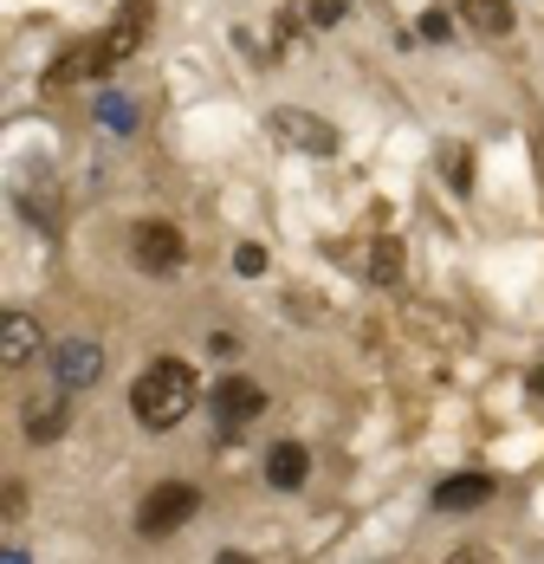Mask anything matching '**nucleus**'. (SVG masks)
<instances>
[{"instance_id":"dca6fc26","label":"nucleus","mask_w":544,"mask_h":564,"mask_svg":"<svg viewBox=\"0 0 544 564\" xmlns=\"http://www.w3.org/2000/svg\"><path fill=\"white\" fill-rule=\"evenodd\" d=\"M260 267H266V253H260V247H233V273H247V280H253Z\"/></svg>"},{"instance_id":"f8f14e48","label":"nucleus","mask_w":544,"mask_h":564,"mask_svg":"<svg viewBox=\"0 0 544 564\" xmlns=\"http://www.w3.org/2000/svg\"><path fill=\"white\" fill-rule=\"evenodd\" d=\"M454 13H460L474 33H487V40H505V33H512V0H454Z\"/></svg>"},{"instance_id":"7ed1b4c3","label":"nucleus","mask_w":544,"mask_h":564,"mask_svg":"<svg viewBox=\"0 0 544 564\" xmlns=\"http://www.w3.org/2000/svg\"><path fill=\"white\" fill-rule=\"evenodd\" d=\"M266 130L285 143V150H298V156H337V123H325V117L298 111V105H279V111L266 117Z\"/></svg>"},{"instance_id":"4468645a","label":"nucleus","mask_w":544,"mask_h":564,"mask_svg":"<svg viewBox=\"0 0 544 564\" xmlns=\"http://www.w3.org/2000/svg\"><path fill=\"white\" fill-rule=\"evenodd\" d=\"M370 253H377L370 267H377V280H382V285H395V280H402V247H395V240H377Z\"/></svg>"},{"instance_id":"f3484780","label":"nucleus","mask_w":544,"mask_h":564,"mask_svg":"<svg viewBox=\"0 0 544 564\" xmlns=\"http://www.w3.org/2000/svg\"><path fill=\"white\" fill-rule=\"evenodd\" d=\"M98 117H105V123H117V130H130V105H117V98H105V105H98Z\"/></svg>"},{"instance_id":"aec40b11","label":"nucleus","mask_w":544,"mask_h":564,"mask_svg":"<svg viewBox=\"0 0 544 564\" xmlns=\"http://www.w3.org/2000/svg\"><path fill=\"white\" fill-rule=\"evenodd\" d=\"M215 564H253V558H247V552H220Z\"/></svg>"},{"instance_id":"f03ea898","label":"nucleus","mask_w":544,"mask_h":564,"mask_svg":"<svg viewBox=\"0 0 544 564\" xmlns=\"http://www.w3.org/2000/svg\"><path fill=\"white\" fill-rule=\"evenodd\" d=\"M195 512H202V494H195L188 480H163V487L143 494V507H137V532H143V539H163V532H182Z\"/></svg>"},{"instance_id":"f257e3e1","label":"nucleus","mask_w":544,"mask_h":564,"mask_svg":"<svg viewBox=\"0 0 544 564\" xmlns=\"http://www.w3.org/2000/svg\"><path fill=\"white\" fill-rule=\"evenodd\" d=\"M130 409H137V422L156 429V435L175 429V422H188V409H195V370L175 364V357L150 364V370L130 383Z\"/></svg>"},{"instance_id":"a211bd4d","label":"nucleus","mask_w":544,"mask_h":564,"mask_svg":"<svg viewBox=\"0 0 544 564\" xmlns=\"http://www.w3.org/2000/svg\"><path fill=\"white\" fill-rule=\"evenodd\" d=\"M447 182H454V188H467V156H460L454 143H447Z\"/></svg>"},{"instance_id":"0eeeda50","label":"nucleus","mask_w":544,"mask_h":564,"mask_svg":"<svg viewBox=\"0 0 544 564\" xmlns=\"http://www.w3.org/2000/svg\"><path fill=\"white\" fill-rule=\"evenodd\" d=\"M143 33H150V0H123V13L98 33V40H105V53H110V65H123V58L137 53V46H143Z\"/></svg>"},{"instance_id":"423d86ee","label":"nucleus","mask_w":544,"mask_h":564,"mask_svg":"<svg viewBox=\"0 0 544 564\" xmlns=\"http://www.w3.org/2000/svg\"><path fill=\"white\" fill-rule=\"evenodd\" d=\"M260 409H266V390H260V383H247V377H227V383H215V415H220V429H247Z\"/></svg>"},{"instance_id":"1a4fd4ad","label":"nucleus","mask_w":544,"mask_h":564,"mask_svg":"<svg viewBox=\"0 0 544 564\" xmlns=\"http://www.w3.org/2000/svg\"><path fill=\"white\" fill-rule=\"evenodd\" d=\"M20 429H26V442H58L65 429H72V409H65V395H33L26 402V415H20Z\"/></svg>"},{"instance_id":"20e7f679","label":"nucleus","mask_w":544,"mask_h":564,"mask_svg":"<svg viewBox=\"0 0 544 564\" xmlns=\"http://www.w3.org/2000/svg\"><path fill=\"white\" fill-rule=\"evenodd\" d=\"M130 253H137V267H143V273H182L188 240H182V227H175V221H137Z\"/></svg>"},{"instance_id":"6e6552de","label":"nucleus","mask_w":544,"mask_h":564,"mask_svg":"<svg viewBox=\"0 0 544 564\" xmlns=\"http://www.w3.org/2000/svg\"><path fill=\"white\" fill-rule=\"evenodd\" d=\"M105 72H110L105 40H85V46H72V53L46 72V91H58V85H85V78H105Z\"/></svg>"},{"instance_id":"9b49d317","label":"nucleus","mask_w":544,"mask_h":564,"mask_svg":"<svg viewBox=\"0 0 544 564\" xmlns=\"http://www.w3.org/2000/svg\"><path fill=\"white\" fill-rule=\"evenodd\" d=\"M0 357H7V364H33V357H40V318H33V312H7V325H0Z\"/></svg>"},{"instance_id":"412c9836","label":"nucleus","mask_w":544,"mask_h":564,"mask_svg":"<svg viewBox=\"0 0 544 564\" xmlns=\"http://www.w3.org/2000/svg\"><path fill=\"white\" fill-rule=\"evenodd\" d=\"M0 564H26V552H7V558H0Z\"/></svg>"},{"instance_id":"2eb2a0df","label":"nucleus","mask_w":544,"mask_h":564,"mask_svg":"<svg viewBox=\"0 0 544 564\" xmlns=\"http://www.w3.org/2000/svg\"><path fill=\"white\" fill-rule=\"evenodd\" d=\"M337 13H344L337 0H298V20H305V26H330Z\"/></svg>"},{"instance_id":"6ab92c4d","label":"nucleus","mask_w":544,"mask_h":564,"mask_svg":"<svg viewBox=\"0 0 544 564\" xmlns=\"http://www.w3.org/2000/svg\"><path fill=\"white\" fill-rule=\"evenodd\" d=\"M447 564H492V552H480V545H460V552H447Z\"/></svg>"},{"instance_id":"39448f33","label":"nucleus","mask_w":544,"mask_h":564,"mask_svg":"<svg viewBox=\"0 0 544 564\" xmlns=\"http://www.w3.org/2000/svg\"><path fill=\"white\" fill-rule=\"evenodd\" d=\"M46 364H53L58 390H85V383H98V370H105V350H98L91 338H65L53 357H46Z\"/></svg>"},{"instance_id":"ddd939ff","label":"nucleus","mask_w":544,"mask_h":564,"mask_svg":"<svg viewBox=\"0 0 544 564\" xmlns=\"http://www.w3.org/2000/svg\"><path fill=\"white\" fill-rule=\"evenodd\" d=\"M305 474H312V454L298 448V442H279V448L266 454V480L279 487V494H292V487H305Z\"/></svg>"},{"instance_id":"4be33fe9","label":"nucleus","mask_w":544,"mask_h":564,"mask_svg":"<svg viewBox=\"0 0 544 564\" xmlns=\"http://www.w3.org/2000/svg\"><path fill=\"white\" fill-rule=\"evenodd\" d=\"M532 390H538V395H544V370H532Z\"/></svg>"},{"instance_id":"9d476101","label":"nucleus","mask_w":544,"mask_h":564,"mask_svg":"<svg viewBox=\"0 0 544 564\" xmlns=\"http://www.w3.org/2000/svg\"><path fill=\"white\" fill-rule=\"evenodd\" d=\"M492 500V480L487 474H454V480H440L435 487V512H474Z\"/></svg>"}]
</instances>
